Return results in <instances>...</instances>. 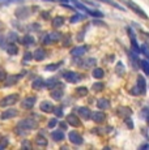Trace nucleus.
Returning a JSON list of instances; mask_svg holds the SVG:
<instances>
[{"label":"nucleus","mask_w":149,"mask_h":150,"mask_svg":"<svg viewBox=\"0 0 149 150\" xmlns=\"http://www.w3.org/2000/svg\"><path fill=\"white\" fill-rule=\"evenodd\" d=\"M60 128H62V129H67V124H65V123H60Z\"/></svg>","instance_id":"nucleus-54"},{"label":"nucleus","mask_w":149,"mask_h":150,"mask_svg":"<svg viewBox=\"0 0 149 150\" xmlns=\"http://www.w3.org/2000/svg\"><path fill=\"white\" fill-rule=\"evenodd\" d=\"M140 115H141V117H144V119H145V117H147L148 115H149V107H145V108L141 111V114H140Z\"/></svg>","instance_id":"nucleus-47"},{"label":"nucleus","mask_w":149,"mask_h":150,"mask_svg":"<svg viewBox=\"0 0 149 150\" xmlns=\"http://www.w3.org/2000/svg\"><path fill=\"white\" fill-rule=\"evenodd\" d=\"M60 38H62V34L56 33V31H53V33H47L42 37V43H43V45H50V43H53V42L59 41Z\"/></svg>","instance_id":"nucleus-6"},{"label":"nucleus","mask_w":149,"mask_h":150,"mask_svg":"<svg viewBox=\"0 0 149 150\" xmlns=\"http://www.w3.org/2000/svg\"><path fill=\"white\" fill-rule=\"evenodd\" d=\"M58 83H59L58 77H51V79H48L47 81H45V88L46 89H54L58 86Z\"/></svg>","instance_id":"nucleus-23"},{"label":"nucleus","mask_w":149,"mask_h":150,"mask_svg":"<svg viewBox=\"0 0 149 150\" xmlns=\"http://www.w3.org/2000/svg\"><path fill=\"white\" fill-rule=\"evenodd\" d=\"M87 18V14H82V13H77V14H73L72 17L70 18V22L71 24H74V22H80V21H84Z\"/></svg>","instance_id":"nucleus-28"},{"label":"nucleus","mask_w":149,"mask_h":150,"mask_svg":"<svg viewBox=\"0 0 149 150\" xmlns=\"http://www.w3.org/2000/svg\"><path fill=\"white\" fill-rule=\"evenodd\" d=\"M56 124H58V119H56V117H54V119H51L50 122H48L47 127L50 129H53V128H55V127H56Z\"/></svg>","instance_id":"nucleus-43"},{"label":"nucleus","mask_w":149,"mask_h":150,"mask_svg":"<svg viewBox=\"0 0 149 150\" xmlns=\"http://www.w3.org/2000/svg\"><path fill=\"white\" fill-rule=\"evenodd\" d=\"M31 26H29V29L30 30H39V29H41V26H39L38 24H35V22H34V24H30Z\"/></svg>","instance_id":"nucleus-49"},{"label":"nucleus","mask_w":149,"mask_h":150,"mask_svg":"<svg viewBox=\"0 0 149 150\" xmlns=\"http://www.w3.org/2000/svg\"><path fill=\"white\" fill-rule=\"evenodd\" d=\"M140 68L144 71V73L149 76V62L147 60H140Z\"/></svg>","instance_id":"nucleus-37"},{"label":"nucleus","mask_w":149,"mask_h":150,"mask_svg":"<svg viewBox=\"0 0 149 150\" xmlns=\"http://www.w3.org/2000/svg\"><path fill=\"white\" fill-rule=\"evenodd\" d=\"M67 124H70V125H72V127L81 125V123H80V120H79V116H76L74 114H70L67 116Z\"/></svg>","instance_id":"nucleus-18"},{"label":"nucleus","mask_w":149,"mask_h":150,"mask_svg":"<svg viewBox=\"0 0 149 150\" xmlns=\"http://www.w3.org/2000/svg\"><path fill=\"white\" fill-rule=\"evenodd\" d=\"M31 88L35 89V90L45 88V81L41 79V77H35V79L33 80V82H31Z\"/></svg>","instance_id":"nucleus-24"},{"label":"nucleus","mask_w":149,"mask_h":150,"mask_svg":"<svg viewBox=\"0 0 149 150\" xmlns=\"http://www.w3.org/2000/svg\"><path fill=\"white\" fill-rule=\"evenodd\" d=\"M17 100H18V94H11V96L4 97L0 100V106L1 107H9V106H13L15 103H17Z\"/></svg>","instance_id":"nucleus-7"},{"label":"nucleus","mask_w":149,"mask_h":150,"mask_svg":"<svg viewBox=\"0 0 149 150\" xmlns=\"http://www.w3.org/2000/svg\"><path fill=\"white\" fill-rule=\"evenodd\" d=\"M90 119L96 123H104L106 120V115L104 111H96V112H92Z\"/></svg>","instance_id":"nucleus-14"},{"label":"nucleus","mask_w":149,"mask_h":150,"mask_svg":"<svg viewBox=\"0 0 149 150\" xmlns=\"http://www.w3.org/2000/svg\"><path fill=\"white\" fill-rule=\"evenodd\" d=\"M5 50H7V52L9 55H16L17 52H18V47L12 42H9L8 45H5Z\"/></svg>","instance_id":"nucleus-25"},{"label":"nucleus","mask_w":149,"mask_h":150,"mask_svg":"<svg viewBox=\"0 0 149 150\" xmlns=\"http://www.w3.org/2000/svg\"><path fill=\"white\" fill-rule=\"evenodd\" d=\"M104 83H102V82H97V83H94V85H93V90L94 91H101L102 90V89H104Z\"/></svg>","instance_id":"nucleus-42"},{"label":"nucleus","mask_w":149,"mask_h":150,"mask_svg":"<svg viewBox=\"0 0 149 150\" xmlns=\"http://www.w3.org/2000/svg\"><path fill=\"white\" fill-rule=\"evenodd\" d=\"M85 31H87V28H84V29H82L81 33L77 34V41H79V42H81L82 39H84V34H85Z\"/></svg>","instance_id":"nucleus-45"},{"label":"nucleus","mask_w":149,"mask_h":150,"mask_svg":"<svg viewBox=\"0 0 149 150\" xmlns=\"http://www.w3.org/2000/svg\"><path fill=\"white\" fill-rule=\"evenodd\" d=\"M5 77H7V73H5L4 69H0V81H4Z\"/></svg>","instance_id":"nucleus-48"},{"label":"nucleus","mask_w":149,"mask_h":150,"mask_svg":"<svg viewBox=\"0 0 149 150\" xmlns=\"http://www.w3.org/2000/svg\"><path fill=\"white\" fill-rule=\"evenodd\" d=\"M88 51H89V46H77V47H74L71 50V56L80 57V56L87 54Z\"/></svg>","instance_id":"nucleus-10"},{"label":"nucleus","mask_w":149,"mask_h":150,"mask_svg":"<svg viewBox=\"0 0 149 150\" xmlns=\"http://www.w3.org/2000/svg\"><path fill=\"white\" fill-rule=\"evenodd\" d=\"M115 73L118 74V76H124V74H126V68H124V65H123L122 62H118V63H116Z\"/></svg>","instance_id":"nucleus-33"},{"label":"nucleus","mask_w":149,"mask_h":150,"mask_svg":"<svg viewBox=\"0 0 149 150\" xmlns=\"http://www.w3.org/2000/svg\"><path fill=\"white\" fill-rule=\"evenodd\" d=\"M39 108H41V111L42 112H53V108H54V106H53V103L51 102H48V100H43V102L39 105Z\"/></svg>","instance_id":"nucleus-22"},{"label":"nucleus","mask_w":149,"mask_h":150,"mask_svg":"<svg viewBox=\"0 0 149 150\" xmlns=\"http://www.w3.org/2000/svg\"><path fill=\"white\" fill-rule=\"evenodd\" d=\"M5 45H7V43H5V38H4V37L0 35V47L5 48Z\"/></svg>","instance_id":"nucleus-51"},{"label":"nucleus","mask_w":149,"mask_h":150,"mask_svg":"<svg viewBox=\"0 0 149 150\" xmlns=\"http://www.w3.org/2000/svg\"><path fill=\"white\" fill-rule=\"evenodd\" d=\"M42 14H43V16H42V17H43V18H45V20H47V18H48V17H50V14H48L47 12H43V13H42Z\"/></svg>","instance_id":"nucleus-53"},{"label":"nucleus","mask_w":149,"mask_h":150,"mask_svg":"<svg viewBox=\"0 0 149 150\" xmlns=\"http://www.w3.org/2000/svg\"><path fill=\"white\" fill-rule=\"evenodd\" d=\"M45 1H54V0H45Z\"/></svg>","instance_id":"nucleus-57"},{"label":"nucleus","mask_w":149,"mask_h":150,"mask_svg":"<svg viewBox=\"0 0 149 150\" xmlns=\"http://www.w3.org/2000/svg\"><path fill=\"white\" fill-rule=\"evenodd\" d=\"M130 62L132 63V67L133 69H139L140 68V60H139V57H137V55L136 52H133V51H131L130 52Z\"/></svg>","instance_id":"nucleus-20"},{"label":"nucleus","mask_w":149,"mask_h":150,"mask_svg":"<svg viewBox=\"0 0 149 150\" xmlns=\"http://www.w3.org/2000/svg\"><path fill=\"white\" fill-rule=\"evenodd\" d=\"M127 33H128V37H130L131 48H132V51L133 52H136V54H140V45L136 41V35H135L133 30L131 28H127Z\"/></svg>","instance_id":"nucleus-8"},{"label":"nucleus","mask_w":149,"mask_h":150,"mask_svg":"<svg viewBox=\"0 0 149 150\" xmlns=\"http://www.w3.org/2000/svg\"><path fill=\"white\" fill-rule=\"evenodd\" d=\"M145 91H147V82H145V79L139 76L136 80V86L131 89V94H132V96H144Z\"/></svg>","instance_id":"nucleus-4"},{"label":"nucleus","mask_w":149,"mask_h":150,"mask_svg":"<svg viewBox=\"0 0 149 150\" xmlns=\"http://www.w3.org/2000/svg\"><path fill=\"white\" fill-rule=\"evenodd\" d=\"M120 3H123V4H126V7L128 8V9H131L135 14H137L139 17H141V18L144 20H148V14L145 13L144 9H141V7H140L139 4H136V3L133 1V0H119Z\"/></svg>","instance_id":"nucleus-2"},{"label":"nucleus","mask_w":149,"mask_h":150,"mask_svg":"<svg viewBox=\"0 0 149 150\" xmlns=\"http://www.w3.org/2000/svg\"><path fill=\"white\" fill-rule=\"evenodd\" d=\"M74 111L79 114V116L81 117V119H84V120H89L90 119V115H92L90 108H88V107H76L74 108Z\"/></svg>","instance_id":"nucleus-12"},{"label":"nucleus","mask_w":149,"mask_h":150,"mask_svg":"<svg viewBox=\"0 0 149 150\" xmlns=\"http://www.w3.org/2000/svg\"><path fill=\"white\" fill-rule=\"evenodd\" d=\"M33 59V54H30V52H25L24 55V62H29V60Z\"/></svg>","instance_id":"nucleus-46"},{"label":"nucleus","mask_w":149,"mask_h":150,"mask_svg":"<svg viewBox=\"0 0 149 150\" xmlns=\"http://www.w3.org/2000/svg\"><path fill=\"white\" fill-rule=\"evenodd\" d=\"M46 57V51L43 50V48H37L35 51H34L33 54V59L37 60V62H42Z\"/></svg>","instance_id":"nucleus-19"},{"label":"nucleus","mask_w":149,"mask_h":150,"mask_svg":"<svg viewBox=\"0 0 149 150\" xmlns=\"http://www.w3.org/2000/svg\"><path fill=\"white\" fill-rule=\"evenodd\" d=\"M63 25H64V17L56 16V17H54V18H53V26L55 28V29L63 26Z\"/></svg>","instance_id":"nucleus-31"},{"label":"nucleus","mask_w":149,"mask_h":150,"mask_svg":"<svg viewBox=\"0 0 149 150\" xmlns=\"http://www.w3.org/2000/svg\"><path fill=\"white\" fill-rule=\"evenodd\" d=\"M68 140H70L73 145H82V142H84L82 136L79 134V132H76V131H71L70 133H68Z\"/></svg>","instance_id":"nucleus-9"},{"label":"nucleus","mask_w":149,"mask_h":150,"mask_svg":"<svg viewBox=\"0 0 149 150\" xmlns=\"http://www.w3.org/2000/svg\"><path fill=\"white\" fill-rule=\"evenodd\" d=\"M68 3H72L74 8H77L79 11H81V12H84V13H88L89 16L97 17V18H102V17L105 16V14L102 13V12H99V11H94V9H90V8H88L87 5H84L81 1H79V0H68Z\"/></svg>","instance_id":"nucleus-1"},{"label":"nucleus","mask_w":149,"mask_h":150,"mask_svg":"<svg viewBox=\"0 0 149 150\" xmlns=\"http://www.w3.org/2000/svg\"><path fill=\"white\" fill-rule=\"evenodd\" d=\"M145 119H147V122H148V124H149V115H148L147 117H145Z\"/></svg>","instance_id":"nucleus-56"},{"label":"nucleus","mask_w":149,"mask_h":150,"mask_svg":"<svg viewBox=\"0 0 149 150\" xmlns=\"http://www.w3.org/2000/svg\"><path fill=\"white\" fill-rule=\"evenodd\" d=\"M97 107L99 110H107L110 107V100H109L107 98H99V99L97 100Z\"/></svg>","instance_id":"nucleus-21"},{"label":"nucleus","mask_w":149,"mask_h":150,"mask_svg":"<svg viewBox=\"0 0 149 150\" xmlns=\"http://www.w3.org/2000/svg\"><path fill=\"white\" fill-rule=\"evenodd\" d=\"M22 43H24V46H26V47H30V46H33L34 43H35V39L31 35H29V34H26V35H24V38H22Z\"/></svg>","instance_id":"nucleus-29"},{"label":"nucleus","mask_w":149,"mask_h":150,"mask_svg":"<svg viewBox=\"0 0 149 150\" xmlns=\"http://www.w3.org/2000/svg\"><path fill=\"white\" fill-rule=\"evenodd\" d=\"M93 24H96V25H101V26H106L105 22H104V21H99V20H94Z\"/></svg>","instance_id":"nucleus-52"},{"label":"nucleus","mask_w":149,"mask_h":150,"mask_svg":"<svg viewBox=\"0 0 149 150\" xmlns=\"http://www.w3.org/2000/svg\"><path fill=\"white\" fill-rule=\"evenodd\" d=\"M34 103H35V97H28L22 100L21 105L25 110H31L34 107Z\"/></svg>","instance_id":"nucleus-17"},{"label":"nucleus","mask_w":149,"mask_h":150,"mask_svg":"<svg viewBox=\"0 0 149 150\" xmlns=\"http://www.w3.org/2000/svg\"><path fill=\"white\" fill-rule=\"evenodd\" d=\"M124 123L127 124V127L130 129H132L133 128V123H132V120L130 119V116H127V117H124Z\"/></svg>","instance_id":"nucleus-44"},{"label":"nucleus","mask_w":149,"mask_h":150,"mask_svg":"<svg viewBox=\"0 0 149 150\" xmlns=\"http://www.w3.org/2000/svg\"><path fill=\"white\" fill-rule=\"evenodd\" d=\"M21 146H22V148H28V149H31V145H30V142H29V141H26V140H25L24 142L21 144Z\"/></svg>","instance_id":"nucleus-50"},{"label":"nucleus","mask_w":149,"mask_h":150,"mask_svg":"<svg viewBox=\"0 0 149 150\" xmlns=\"http://www.w3.org/2000/svg\"><path fill=\"white\" fill-rule=\"evenodd\" d=\"M51 138L56 142H59V141L64 140V133H63V131H54L51 132Z\"/></svg>","instance_id":"nucleus-26"},{"label":"nucleus","mask_w":149,"mask_h":150,"mask_svg":"<svg viewBox=\"0 0 149 150\" xmlns=\"http://www.w3.org/2000/svg\"><path fill=\"white\" fill-rule=\"evenodd\" d=\"M79 63L82 68H90V67H94V65H96V59L90 57V59H85L84 62H79Z\"/></svg>","instance_id":"nucleus-27"},{"label":"nucleus","mask_w":149,"mask_h":150,"mask_svg":"<svg viewBox=\"0 0 149 150\" xmlns=\"http://www.w3.org/2000/svg\"><path fill=\"white\" fill-rule=\"evenodd\" d=\"M63 64V62H59V63H54V64H48L45 67V71H48V72H53V71H56L60 65Z\"/></svg>","instance_id":"nucleus-35"},{"label":"nucleus","mask_w":149,"mask_h":150,"mask_svg":"<svg viewBox=\"0 0 149 150\" xmlns=\"http://www.w3.org/2000/svg\"><path fill=\"white\" fill-rule=\"evenodd\" d=\"M99 3H106V4H110L111 7H114L115 9H118V11H124V7L123 5H120L118 4V3H115L114 0H98Z\"/></svg>","instance_id":"nucleus-30"},{"label":"nucleus","mask_w":149,"mask_h":150,"mask_svg":"<svg viewBox=\"0 0 149 150\" xmlns=\"http://www.w3.org/2000/svg\"><path fill=\"white\" fill-rule=\"evenodd\" d=\"M35 144L38 146H42V148H45V146H47V140H46L43 136H37L35 137Z\"/></svg>","instance_id":"nucleus-36"},{"label":"nucleus","mask_w":149,"mask_h":150,"mask_svg":"<svg viewBox=\"0 0 149 150\" xmlns=\"http://www.w3.org/2000/svg\"><path fill=\"white\" fill-rule=\"evenodd\" d=\"M22 74L24 73H20V74H12V76H7L5 77V80H4V82H5V86H12V85H15V83L18 81L22 77Z\"/></svg>","instance_id":"nucleus-15"},{"label":"nucleus","mask_w":149,"mask_h":150,"mask_svg":"<svg viewBox=\"0 0 149 150\" xmlns=\"http://www.w3.org/2000/svg\"><path fill=\"white\" fill-rule=\"evenodd\" d=\"M7 39H8V42L15 43V42L18 41V35H17V33H15V31H11V33H8Z\"/></svg>","instance_id":"nucleus-39"},{"label":"nucleus","mask_w":149,"mask_h":150,"mask_svg":"<svg viewBox=\"0 0 149 150\" xmlns=\"http://www.w3.org/2000/svg\"><path fill=\"white\" fill-rule=\"evenodd\" d=\"M92 76H93L94 79H97V80H101L102 77L105 76V72H104V69L102 68H94L93 72H92Z\"/></svg>","instance_id":"nucleus-32"},{"label":"nucleus","mask_w":149,"mask_h":150,"mask_svg":"<svg viewBox=\"0 0 149 150\" xmlns=\"http://www.w3.org/2000/svg\"><path fill=\"white\" fill-rule=\"evenodd\" d=\"M15 14H16L17 18L25 20V18H28V17L31 14V11H30V8H28V7H20V8H17V9H16Z\"/></svg>","instance_id":"nucleus-11"},{"label":"nucleus","mask_w":149,"mask_h":150,"mask_svg":"<svg viewBox=\"0 0 149 150\" xmlns=\"http://www.w3.org/2000/svg\"><path fill=\"white\" fill-rule=\"evenodd\" d=\"M140 52H141L144 56H147V59H149V45L148 43H143L140 46Z\"/></svg>","instance_id":"nucleus-38"},{"label":"nucleus","mask_w":149,"mask_h":150,"mask_svg":"<svg viewBox=\"0 0 149 150\" xmlns=\"http://www.w3.org/2000/svg\"><path fill=\"white\" fill-rule=\"evenodd\" d=\"M118 114L123 117H127V116H131V115H132V111H131V108H128V107H119Z\"/></svg>","instance_id":"nucleus-34"},{"label":"nucleus","mask_w":149,"mask_h":150,"mask_svg":"<svg viewBox=\"0 0 149 150\" xmlns=\"http://www.w3.org/2000/svg\"><path fill=\"white\" fill-rule=\"evenodd\" d=\"M140 149H149V145H141Z\"/></svg>","instance_id":"nucleus-55"},{"label":"nucleus","mask_w":149,"mask_h":150,"mask_svg":"<svg viewBox=\"0 0 149 150\" xmlns=\"http://www.w3.org/2000/svg\"><path fill=\"white\" fill-rule=\"evenodd\" d=\"M35 128H37L35 120L31 119V117H26V119H22L21 122H18L16 129H22V131H20L18 134H24L26 131H31V129H35Z\"/></svg>","instance_id":"nucleus-3"},{"label":"nucleus","mask_w":149,"mask_h":150,"mask_svg":"<svg viewBox=\"0 0 149 150\" xmlns=\"http://www.w3.org/2000/svg\"><path fill=\"white\" fill-rule=\"evenodd\" d=\"M76 93L79 94V96H81V97L87 96L88 94V88H85V86H80V88L76 89Z\"/></svg>","instance_id":"nucleus-40"},{"label":"nucleus","mask_w":149,"mask_h":150,"mask_svg":"<svg viewBox=\"0 0 149 150\" xmlns=\"http://www.w3.org/2000/svg\"><path fill=\"white\" fill-rule=\"evenodd\" d=\"M53 112L58 117H62L63 116V107H54L53 108Z\"/></svg>","instance_id":"nucleus-41"},{"label":"nucleus","mask_w":149,"mask_h":150,"mask_svg":"<svg viewBox=\"0 0 149 150\" xmlns=\"http://www.w3.org/2000/svg\"><path fill=\"white\" fill-rule=\"evenodd\" d=\"M63 79H64L67 82H70V83H77L80 80L82 79V76L80 73H77V72L65 71L64 73H63Z\"/></svg>","instance_id":"nucleus-5"},{"label":"nucleus","mask_w":149,"mask_h":150,"mask_svg":"<svg viewBox=\"0 0 149 150\" xmlns=\"http://www.w3.org/2000/svg\"><path fill=\"white\" fill-rule=\"evenodd\" d=\"M17 110L15 108H8V110H5L4 112H3L1 115H0V119H3V120H7V119H12V117H15L17 116Z\"/></svg>","instance_id":"nucleus-16"},{"label":"nucleus","mask_w":149,"mask_h":150,"mask_svg":"<svg viewBox=\"0 0 149 150\" xmlns=\"http://www.w3.org/2000/svg\"><path fill=\"white\" fill-rule=\"evenodd\" d=\"M63 88H64V86H63L62 83L59 85V88L56 86L55 90L51 91V94H50L51 98H53V99H55V100H60V99H62V98H63V94H64V89H63Z\"/></svg>","instance_id":"nucleus-13"}]
</instances>
